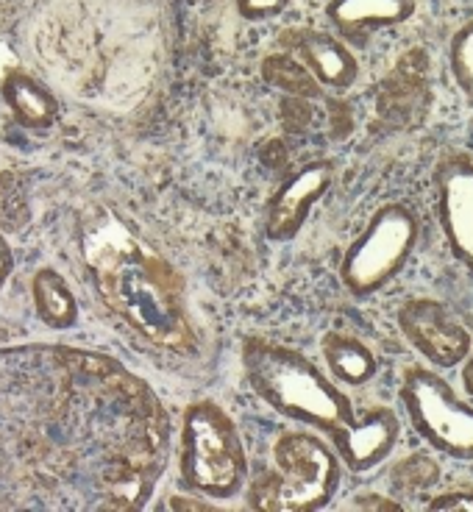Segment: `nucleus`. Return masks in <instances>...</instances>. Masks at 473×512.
<instances>
[{
	"label": "nucleus",
	"instance_id": "nucleus-1",
	"mask_svg": "<svg viewBox=\"0 0 473 512\" xmlns=\"http://www.w3.org/2000/svg\"><path fill=\"white\" fill-rule=\"evenodd\" d=\"M170 457V418L120 359L0 348V510H142Z\"/></svg>",
	"mask_w": 473,
	"mask_h": 512
},
{
	"label": "nucleus",
	"instance_id": "nucleus-2",
	"mask_svg": "<svg viewBox=\"0 0 473 512\" xmlns=\"http://www.w3.org/2000/svg\"><path fill=\"white\" fill-rule=\"evenodd\" d=\"M78 248L95 295L137 340L173 357L198 351L181 273L126 220L112 209H90Z\"/></svg>",
	"mask_w": 473,
	"mask_h": 512
},
{
	"label": "nucleus",
	"instance_id": "nucleus-3",
	"mask_svg": "<svg viewBox=\"0 0 473 512\" xmlns=\"http://www.w3.org/2000/svg\"><path fill=\"white\" fill-rule=\"evenodd\" d=\"M243 368L256 396L284 418L332 435L357 415L351 398L295 348L265 337H245Z\"/></svg>",
	"mask_w": 473,
	"mask_h": 512
},
{
	"label": "nucleus",
	"instance_id": "nucleus-4",
	"mask_svg": "<svg viewBox=\"0 0 473 512\" xmlns=\"http://www.w3.org/2000/svg\"><path fill=\"white\" fill-rule=\"evenodd\" d=\"M179 479L184 490L215 501L240 496L248 485V454L237 426L215 401H192L181 418Z\"/></svg>",
	"mask_w": 473,
	"mask_h": 512
},
{
	"label": "nucleus",
	"instance_id": "nucleus-5",
	"mask_svg": "<svg viewBox=\"0 0 473 512\" xmlns=\"http://www.w3.org/2000/svg\"><path fill=\"white\" fill-rule=\"evenodd\" d=\"M273 471L248 485L245 501L256 512L323 510L340 487V460L320 437L284 432L273 448Z\"/></svg>",
	"mask_w": 473,
	"mask_h": 512
},
{
	"label": "nucleus",
	"instance_id": "nucleus-6",
	"mask_svg": "<svg viewBox=\"0 0 473 512\" xmlns=\"http://www.w3.org/2000/svg\"><path fill=\"white\" fill-rule=\"evenodd\" d=\"M418 218L410 206L384 204L373 212L365 231L348 245L340 262V279L354 295H371L398 270L407 265L412 248L418 243Z\"/></svg>",
	"mask_w": 473,
	"mask_h": 512
},
{
	"label": "nucleus",
	"instance_id": "nucleus-7",
	"mask_svg": "<svg viewBox=\"0 0 473 512\" xmlns=\"http://www.w3.org/2000/svg\"><path fill=\"white\" fill-rule=\"evenodd\" d=\"M401 404L412 429L437 451L473 460V404L457 398L440 373L412 365L401 376Z\"/></svg>",
	"mask_w": 473,
	"mask_h": 512
},
{
	"label": "nucleus",
	"instance_id": "nucleus-8",
	"mask_svg": "<svg viewBox=\"0 0 473 512\" xmlns=\"http://www.w3.org/2000/svg\"><path fill=\"white\" fill-rule=\"evenodd\" d=\"M398 329L435 368H454L471 354V334L435 298H410L398 309Z\"/></svg>",
	"mask_w": 473,
	"mask_h": 512
},
{
	"label": "nucleus",
	"instance_id": "nucleus-9",
	"mask_svg": "<svg viewBox=\"0 0 473 512\" xmlns=\"http://www.w3.org/2000/svg\"><path fill=\"white\" fill-rule=\"evenodd\" d=\"M332 179V162H309L290 179H284L282 187L270 195L268 212H265V231L270 240L276 243L293 240L295 234L304 229L312 206L332 187Z\"/></svg>",
	"mask_w": 473,
	"mask_h": 512
},
{
	"label": "nucleus",
	"instance_id": "nucleus-10",
	"mask_svg": "<svg viewBox=\"0 0 473 512\" xmlns=\"http://www.w3.org/2000/svg\"><path fill=\"white\" fill-rule=\"evenodd\" d=\"M437 218L451 251L473 268V162L451 156L437 167Z\"/></svg>",
	"mask_w": 473,
	"mask_h": 512
},
{
	"label": "nucleus",
	"instance_id": "nucleus-11",
	"mask_svg": "<svg viewBox=\"0 0 473 512\" xmlns=\"http://www.w3.org/2000/svg\"><path fill=\"white\" fill-rule=\"evenodd\" d=\"M398 435H401V423L396 412L376 407L365 415H354V421L334 429L332 440L337 457L346 462L351 471L362 474L387 460V454L396 448Z\"/></svg>",
	"mask_w": 473,
	"mask_h": 512
},
{
	"label": "nucleus",
	"instance_id": "nucleus-12",
	"mask_svg": "<svg viewBox=\"0 0 473 512\" xmlns=\"http://www.w3.org/2000/svg\"><path fill=\"white\" fill-rule=\"evenodd\" d=\"M284 37L287 51L315 76L320 87L334 92H346L357 84L359 62L346 42L326 31H287Z\"/></svg>",
	"mask_w": 473,
	"mask_h": 512
},
{
	"label": "nucleus",
	"instance_id": "nucleus-13",
	"mask_svg": "<svg viewBox=\"0 0 473 512\" xmlns=\"http://www.w3.org/2000/svg\"><path fill=\"white\" fill-rule=\"evenodd\" d=\"M418 9V0H329L326 17L346 39H362L382 28L407 23Z\"/></svg>",
	"mask_w": 473,
	"mask_h": 512
},
{
	"label": "nucleus",
	"instance_id": "nucleus-14",
	"mask_svg": "<svg viewBox=\"0 0 473 512\" xmlns=\"http://www.w3.org/2000/svg\"><path fill=\"white\" fill-rule=\"evenodd\" d=\"M0 95H3L14 120L23 128L42 131V128H51L59 120L56 95L48 90V84H42L39 78L28 76L23 70H14L0 81Z\"/></svg>",
	"mask_w": 473,
	"mask_h": 512
},
{
	"label": "nucleus",
	"instance_id": "nucleus-15",
	"mask_svg": "<svg viewBox=\"0 0 473 512\" xmlns=\"http://www.w3.org/2000/svg\"><path fill=\"white\" fill-rule=\"evenodd\" d=\"M320 348H323V359H326L329 371L340 382L357 387V384L371 382L379 371V362L373 357L371 348L351 334L329 332L323 337Z\"/></svg>",
	"mask_w": 473,
	"mask_h": 512
},
{
	"label": "nucleus",
	"instance_id": "nucleus-16",
	"mask_svg": "<svg viewBox=\"0 0 473 512\" xmlns=\"http://www.w3.org/2000/svg\"><path fill=\"white\" fill-rule=\"evenodd\" d=\"M31 298L37 315L51 329H70L78 320L76 295L56 268H39L31 279Z\"/></svg>",
	"mask_w": 473,
	"mask_h": 512
},
{
	"label": "nucleus",
	"instance_id": "nucleus-17",
	"mask_svg": "<svg viewBox=\"0 0 473 512\" xmlns=\"http://www.w3.org/2000/svg\"><path fill=\"white\" fill-rule=\"evenodd\" d=\"M262 78L270 87L295 95V98H318L320 87L315 76L309 73L304 64L295 59L293 53H273L262 62Z\"/></svg>",
	"mask_w": 473,
	"mask_h": 512
},
{
	"label": "nucleus",
	"instance_id": "nucleus-18",
	"mask_svg": "<svg viewBox=\"0 0 473 512\" xmlns=\"http://www.w3.org/2000/svg\"><path fill=\"white\" fill-rule=\"evenodd\" d=\"M437 476H440V465L429 454H410L407 460H401L390 471V482L398 490L412 493V490H421V487L437 482Z\"/></svg>",
	"mask_w": 473,
	"mask_h": 512
},
{
	"label": "nucleus",
	"instance_id": "nucleus-19",
	"mask_svg": "<svg viewBox=\"0 0 473 512\" xmlns=\"http://www.w3.org/2000/svg\"><path fill=\"white\" fill-rule=\"evenodd\" d=\"M448 62L454 81L460 84V90L473 101V20L468 26H462L448 48Z\"/></svg>",
	"mask_w": 473,
	"mask_h": 512
},
{
	"label": "nucleus",
	"instance_id": "nucleus-20",
	"mask_svg": "<svg viewBox=\"0 0 473 512\" xmlns=\"http://www.w3.org/2000/svg\"><path fill=\"white\" fill-rule=\"evenodd\" d=\"M290 3L293 0H237V9L245 20H268V17H279Z\"/></svg>",
	"mask_w": 473,
	"mask_h": 512
},
{
	"label": "nucleus",
	"instance_id": "nucleus-21",
	"mask_svg": "<svg viewBox=\"0 0 473 512\" xmlns=\"http://www.w3.org/2000/svg\"><path fill=\"white\" fill-rule=\"evenodd\" d=\"M429 510H443V512H473V493L468 490H457V493H443V496H435Z\"/></svg>",
	"mask_w": 473,
	"mask_h": 512
},
{
	"label": "nucleus",
	"instance_id": "nucleus-22",
	"mask_svg": "<svg viewBox=\"0 0 473 512\" xmlns=\"http://www.w3.org/2000/svg\"><path fill=\"white\" fill-rule=\"evenodd\" d=\"M12 270H14L12 245L6 243V237L0 234V290H3V284L9 282V276H12Z\"/></svg>",
	"mask_w": 473,
	"mask_h": 512
},
{
	"label": "nucleus",
	"instance_id": "nucleus-23",
	"mask_svg": "<svg viewBox=\"0 0 473 512\" xmlns=\"http://www.w3.org/2000/svg\"><path fill=\"white\" fill-rule=\"evenodd\" d=\"M462 384H465V390L473 396V357L468 359V365L462 368Z\"/></svg>",
	"mask_w": 473,
	"mask_h": 512
}]
</instances>
